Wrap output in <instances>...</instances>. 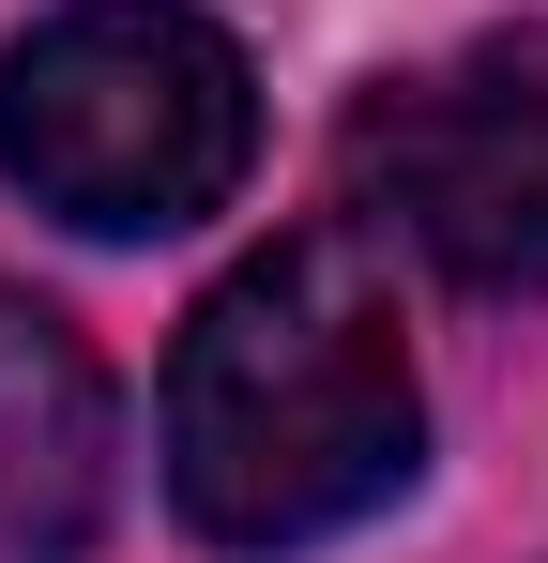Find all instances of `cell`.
Returning a JSON list of instances; mask_svg holds the SVG:
<instances>
[{
    "mask_svg": "<svg viewBox=\"0 0 548 563\" xmlns=\"http://www.w3.org/2000/svg\"><path fill=\"white\" fill-rule=\"evenodd\" d=\"M427 457V380L365 229H274L198 289L168 351V503L198 549H320Z\"/></svg>",
    "mask_w": 548,
    "mask_h": 563,
    "instance_id": "cell-1",
    "label": "cell"
},
{
    "mask_svg": "<svg viewBox=\"0 0 548 563\" xmlns=\"http://www.w3.org/2000/svg\"><path fill=\"white\" fill-rule=\"evenodd\" d=\"M260 168V77L198 0H62L0 46V184L91 244L229 213Z\"/></svg>",
    "mask_w": 548,
    "mask_h": 563,
    "instance_id": "cell-2",
    "label": "cell"
},
{
    "mask_svg": "<svg viewBox=\"0 0 548 563\" xmlns=\"http://www.w3.org/2000/svg\"><path fill=\"white\" fill-rule=\"evenodd\" d=\"M365 213L457 275L472 305H534L548 289V31H487L351 122Z\"/></svg>",
    "mask_w": 548,
    "mask_h": 563,
    "instance_id": "cell-3",
    "label": "cell"
},
{
    "mask_svg": "<svg viewBox=\"0 0 548 563\" xmlns=\"http://www.w3.org/2000/svg\"><path fill=\"white\" fill-rule=\"evenodd\" d=\"M107 472H122V427H107L91 335L0 289V563H77L107 533Z\"/></svg>",
    "mask_w": 548,
    "mask_h": 563,
    "instance_id": "cell-4",
    "label": "cell"
}]
</instances>
